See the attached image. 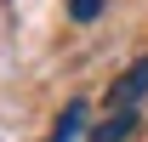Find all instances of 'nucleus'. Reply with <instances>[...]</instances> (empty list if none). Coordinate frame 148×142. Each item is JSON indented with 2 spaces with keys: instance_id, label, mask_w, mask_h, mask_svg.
<instances>
[{
  "instance_id": "f257e3e1",
  "label": "nucleus",
  "mask_w": 148,
  "mask_h": 142,
  "mask_svg": "<svg viewBox=\"0 0 148 142\" xmlns=\"http://www.w3.org/2000/svg\"><path fill=\"white\" fill-rule=\"evenodd\" d=\"M143 91H148V57H143V63H131V68L114 80V91H108V114H137Z\"/></svg>"
},
{
  "instance_id": "f03ea898",
  "label": "nucleus",
  "mask_w": 148,
  "mask_h": 142,
  "mask_svg": "<svg viewBox=\"0 0 148 142\" xmlns=\"http://www.w3.org/2000/svg\"><path fill=\"white\" fill-rule=\"evenodd\" d=\"M131 131H137V114H108V119L91 131V142H125Z\"/></svg>"
},
{
  "instance_id": "7ed1b4c3",
  "label": "nucleus",
  "mask_w": 148,
  "mask_h": 142,
  "mask_svg": "<svg viewBox=\"0 0 148 142\" xmlns=\"http://www.w3.org/2000/svg\"><path fill=\"white\" fill-rule=\"evenodd\" d=\"M80 125H86V102H69V108H63V119H57V137H51V142H74V137H80Z\"/></svg>"
},
{
  "instance_id": "20e7f679",
  "label": "nucleus",
  "mask_w": 148,
  "mask_h": 142,
  "mask_svg": "<svg viewBox=\"0 0 148 142\" xmlns=\"http://www.w3.org/2000/svg\"><path fill=\"white\" fill-rule=\"evenodd\" d=\"M69 17L74 23H97L103 17V0H69Z\"/></svg>"
}]
</instances>
